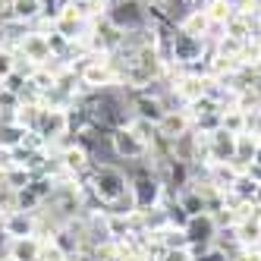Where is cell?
Segmentation results:
<instances>
[{
    "mask_svg": "<svg viewBox=\"0 0 261 261\" xmlns=\"http://www.w3.org/2000/svg\"><path fill=\"white\" fill-rule=\"evenodd\" d=\"M220 129H227V133H233V136L246 133V114H242L239 107L223 110V114H220Z\"/></svg>",
    "mask_w": 261,
    "mask_h": 261,
    "instance_id": "2e32d148",
    "label": "cell"
},
{
    "mask_svg": "<svg viewBox=\"0 0 261 261\" xmlns=\"http://www.w3.org/2000/svg\"><path fill=\"white\" fill-rule=\"evenodd\" d=\"M25 133H29V129H22L19 123L0 126V148H4V151H13V148H19V145L25 142Z\"/></svg>",
    "mask_w": 261,
    "mask_h": 261,
    "instance_id": "5bb4252c",
    "label": "cell"
},
{
    "mask_svg": "<svg viewBox=\"0 0 261 261\" xmlns=\"http://www.w3.org/2000/svg\"><path fill=\"white\" fill-rule=\"evenodd\" d=\"M54 32H57V35H63V38H66V41H82V38H85V35L91 32V22H85V19H79V16H76V13H72V10H66V13L60 16V19H57V22H54Z\"/></svg>",
    "mask_w": 261,
    "mask_h": 261,
    "instance_id": "ba28073f",
    "label": "cell"
},
{
    "mask_svg": "<svg viewBox=\"0 0 261 261\" xmlns=\"http://www.w3.org/2000/svg\"><path fill=\"white\" fill-rule=\"evenodd\" d=\"M107 139H110V151H114L120 161H133V164H139V161L148 158V145H145L129 126L114 129V133H110Z\"/></svg>",
    "mask_w": 261,
    "mask_h": 261,
    "instance_id": "7a4b0ae2",
    "label": "cell"
},
{
    "mask_svg": "<svg viewBox=\"0 0 261 261\" xmlns=\"http://www.w3.org/2000/svg\"><path fill=\"white\" fill-rule=\"evenodd\" d=\"M38 261H66V252L57 246L54 239H41V249H38Z\"/></svg>",
    "mask_w": 261,
    "mask_h": 261,
    "instance_id": "ffe728a7",
    "label": "cell"
},
{
    "mask_svg": "<svg viewBox=\"0 0 261 261\" xmlns=\"http://www.w3.org/2000/svg\"><path fill=\"white\" fill-rule=\"evenodd\" d=\"M252 204H255V208H261V186H258V192H255V198H252Z\"/></svg>",
    "mask_w": 261,
    "mask_h": 261,
    "instance_id": "cb8c5ba5",
    "label": "cell"
},
{
    "mask_svg": "<svg viewBox=\"0 0 261 261\" xmlns=\"http://www.w3.org/2000/svg\"><path fill=\"white\" fill-rule=\"evenodd\" d=\"M236 158V136L227 129H214L208 139V164H230Z\"/></svg>",
    "mask_w": 261,
    "mask_h": 261,
    "instance_id": "5b68a950",
    "label": "cell"
},
{
    "mask_svg": "<svg viewBox=\"0 0 261 261\" xmlns=\"http://www.w3.org/2000/svg\"><path fill=\"white\" fill-rule=\"evenodd\" d=\"M189 246H208V242L217 239V223L211 214H198V217H189V223L182 227Z\"/></svg>",
    "mask_w": 261,
    "mask_h": 261,
    "instance_id": "8992f818",
    "label": "cell"
},
{
    "mask_svg": "<svg viewBox=\"0 0 261 261\" xmlns=\"http://www.w3.org/2000/svg\"><path fill=\"white\" fill-rule=\"evenodd\" d=\"M233 261H261V249H239Z\"/></svg>",
    "mask_w": 261,
    "mask_h": 261,
    "instance_id": "7402d4cb",
    "label": "cell"
},
{
    "mask_svg": "<svg viewBox=\"0 0 261 261\" xmlns=\"http://www.w3.org/2000/svg\"><path fill=\"white\" fill-rule=\"evenodd\" d=\"M258 10H261V0H258Z\"/></svg>",
    "mask_w": 261,
    "mask_h": 261,
    "instance_id": "4316f807",
    "label": "cell"
},
{
    "mask_svg": "<svg viewBox=\"0 0 261 261\" xmlns=\"http://www.w3.org/2000/svg\"><path fill=\"white\" fill-rule=\"evenodd\" d=\"M35 133L47 142V148L66 142L69 139V117H66V110H47V107H41V117H38Z\"/></svg>",
    "mask_w": 261,
    "mask_h": 261,
    "instance_id": "3957f363",
    "label": "cell"
},
{
    "mask_svg": "<svg viewBox=\"0 0 261 261\" xmlns=\"http://www.w3.org/2000/svg\"><path fill=\"white\" fill-rule=\"evenodd\" d=\"M35 227H38L35 211H10V214H4V236H10V239L35 236Z\"/></svg>",
    "mask_w": 261,
    "mask_h": 261,
    "instance_id": "52a82bcc",
    "label": "cell"
},
{
    "mask_svg": "<svg viewBox=\"0 0 261 261\" xmlns=\"http://www.w3.org/2000/svg\"><path fill=\"white\" fill-rule=\"evenodd\" d=\"M66 261H95V249H79V252H69Z\"/></svg>",
    "mask_w": 261,
    "mask_h": 261,
    "instance_id": "603a6c76",
    "label": "cell"
},
{
    "mask_svg": "<svg viewBox=\"0 0 261 261\" xmlns=\"http://www.w3.org/2000/svg\"><path fill=\"white\" fill-rule=\"evenodd\" d=\"M4 261H13V258H4Z\"/></svg>",
    "mask_w": 261,
    "mask_h": 261,
    "instance_id": "83f0119b",
    "label": "cell"
},
{
    "mask_svg": "<svg viewBox=\"0 0 261 261\" xmlns=\"http://www.w3.org/2000/svg\"><path fill=\"white\" fill-rule=\"evenodd\" d=\"M13 16L19 22H38L41 19V0H13Z\"/></svg>",
    "mask_w": 261,
    "mask_h": 261,
    "instance_id": "7c38bea8",
    "label": "cell"
},
{
    "mask_svg": "<svg viewBox=\"0 0 261 261\" xmlns=\"http://www.w3.org/2000/svg\"><path fill=\"white\" fill-rule=\"evenodd\" d=\"M192 261H233L230 252H223L217 242H208V246H189Z\"/></svg>",
    "mask_w": 261,
    "mask_h": 261,
    "instance_id": "4fadbf2b",
    "label": "cell"
},
{
    "mask_svg": "<svg viewBox=\"0 0 261 261\" xmlns=\"http://www.w3.org/2000/svg\"><path fill=\"white\" fill-rule=\"evenodd\" d=\"M252 164H258V167H261V145H258V151H255V161H252Z\"/></svg>",
    "mask_w": 261,
    "mask_h": 261,
    "instance_id": "d4e9b609",
    "label": "cell"
},
{
    "mask_svg": "<svg viewBox=\"0 0 261 261\" xmlns=\"http://www.w3.org/2000/svg\"><path fill=\"white\" fill-rule=\"evenodd\" d=\"M38 117H41V104H19V107H16V123H19L22 129H32V133H35Z\"/></svg>",
    "mask_w": 261,
    "mask_h": 261,
    "instance_id": "e0dca14e",
    "label": "cell"
},
{
    "mask_svg": "<svg viewBox=\"0 0 261 261\" xmlns=\"http://www.w3.org/2000/svg\"><path fill=\"white\" fill-rule=\"evenodd\" d=\"M4 176H7V186H13V189H25V186L35 179L29 170H22V167H10Z\"/></svg>",
    "mask_w": 261,
    "mask_h": 261,
    "instance_id": "44dd1931",
    "label": "cell"
},
{
    "mask_svg": "<svg viewBox=\"0 0 261 261\" xmlns=\"http://www.w3.org/2000/svg\"><path fill=\"white\" fill-rule=\"evenodd\" d=\"M0 47H4V38H0Z\"/></svg>",
    "mask_w": 261,
    "mask_h": 261,
    "instance_id": "484cf974",
    "label": "cell"
},
{
    "mask_svg": "<svg viewBox=\"0 0 261 261\" xmlns=\"http://www.w3.org/2000/svg\"><path fill=\"white\" fill-rule=\"evenodd\" d=\"M189 129H192V117L186 114V107H182V110H167L164 120L158 123V133H161L164 139H176V136H182V133H189Z\"/></svg>",
    "mask_w": 261,
    "mask_h": 261,
    "instance_id": "9c48e42d",
    "label": "cell"
},
{
    "mask_svg": "<svg viewBox=\"0 0 261 261\" xmlns=\"http://www.w3.org/2000/svg\"><path fill=\"white\" fill-rule=\"evenodd\" d=\"M16 54H19V60L32 63V66H41L47 57H50V47H47V32H38L32 25V32L25 38L16 44Z\"/></svg>",
    "mask_w": 261,
    "mask_h": 261,
    "instance_id": "277c9868",
    "label": "cell"
},
{
    "mask_svg": "<svg viewBox=\"0 0 261 261\" xmlns=\"http://www.w3.org/2000/svg\"><path fill=\"white\" fill-rule=\"evenodd\" d=\"M16 63H19V54H16V47H0V85H4L13 72H16Z\"/></svg>",
    "mask_w": 261,
    "mask_h": 261,
    "instance_id": "ac0fdd59",
    "label": "cell"
},
{
    "mask_svg": "<svg viewBox=\"0 0 261 261\" xmlns=\"http://www.w3.org/2000/svg\"><path fill=\"white\" fill-rule=\"evenodd\" d=\"M85 186L95 192V198L104 204V211H107L110 204H114V201L129 189V176H126V170H120V167H114V164L95 161V167H91Z\"/></svg>",
    "mask_w": 261,
    "mask_h": 261,
    "instance_id": "6da1fadb",
    "label": "cell"
},
{
    "mask_svg": "<svg viewBox=\"0 0 261 261\" xmlns=\"http://www.w3.org/2000/svg\"><path fill=\"white\" fill-rule=\"evenodd\" d=\"M255 151H258V139L249 136V133H239V136H236V158H233V161L252 164V161H255Z\"/></svg>",
    "mask_w": 261,
    "mask_h": 261,
    "instance_id": "9a60e30c",
    "label": "cell"
},
{
    "mask_svg": "<svg viewBox=\"0 0 261 261\" xmlns=\"http://www.w3.org/2000/svg\"><path fill=\"white\" fill-rule=\"evenodd\" d=\"M41 239L38 236H22V239H10V258L13 261H38Z\"/></svg>",
    "mask_w": 261,
    "mask_h": 261,
    "instance_id": "8fae6325",
    "label": "cell"
},
{
    "mask_svg": "<svg viewBox=\"0 0 261 261\" xmlns=\"http://www.w3.org/2000/svg\"><path fill=\"white\" fill-rule=\"evenodd\" d=\"M66 10H69V0H41V19L47 22H57Z\"/></svg>",
    "mask_w": 261,
    "mask_h": 261,
    "instance_id": "d6986e66",
    "label": "cell"
},
{
    "mask_svg": "<svg viewBox=\"0 0 261 261\" xmlns=\"http://www.w3.org/2000/svg\"><path fill=\"white\" fill-rule=\"evenodd\" d=\"M233 230H236L239 249H261V220H255V217H242Z\"/></svg>",
    "mask_w": 261,
    "mask_h": 261,
    "instance_id": "30bf717a",
    "label": "cell"
}]
</instances>
